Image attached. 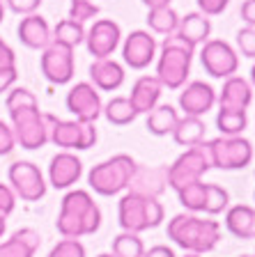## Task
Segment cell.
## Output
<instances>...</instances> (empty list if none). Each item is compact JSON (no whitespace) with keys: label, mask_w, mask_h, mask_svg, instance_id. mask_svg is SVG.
Here are the masks:
<instances>
[{"label":"cell","mask_w":255,"mask_h":257,"mask_svg":"<svg viewBox=\"0 0 255 257\" xmlns=\"http://www.w3.org/2000/svg\"><path fill=\"white\" fill-rule=\"evenodd\" d=\"M143 257H177L175 250L170 246H163V243H159V246H152L149 250H145Z\"/></svg>","instance_id":"cell-45"},{"label":"cell","mask_w":255,"mask_h":257,"mask_svg":"<svg viewBox=\"0 0 255 257\" xmlns=\"http://www.w3.org/2000/svg\"><path fill=\"white\" fill-rule=\"evenodd\" d=\"M55 227L64 239L90 236L101 227V209L88 191H69L60 202Z\"/></svg>","instance_id":"cell-2"},{"label":"cell","mask_w":255,"mask_h":257,"mask_svg":"<svg viewBox=\"0 0 255 257\" xmlns=\"http://www.w3.org/2000/svg\"><path fill=\"white\" fill-rule=\"evenodd\" d=\"M16 209V193L12 191L10 184H0V216L7 218Z\"/></svg>","instance_id":"cell-38"},{"label":"cell","mask_w":255,"mask_h":257,"mask_svg":"<svg viewBox=\"0 0 255 257\" xmlns=\"http://www.w3.org/2000/svg\"><path fill=\"white\" fill-rule=\"evenodd\" d=\"M216 101L221 108H239L246 110L253 101V85L241 76H230L223 80V87L216 94Z\"/></svg>","instance_id":"cell-21"},{"label":"cell","mask_w":255,"mask_h":257,"mask_svg":"<svg viewBox=\"0 0 255 257\" xmlns=\"http://www.w3.org/2000/svg\"><path fill=\"white\" fill-rule=\"evenodd\" d=\"M99 14V7L92 3V0H71L69 5V19L71 21H78V23H85L95 19Z\"/></svg>","instance_id":"cell-35"},{"label":"cell","mask_w":255,"mask_h":257,"mask_svg":"<svg viewBox=\"0 0 255 257\" xmlns=\"http://www.w3.org/2000/svg\"><path fill=\"white\" fill-rule=\"evenodd\" d=\"M12 117L16 145L23 150H39L48 143V112L39 110L37 96L28 87H12L5 99Z\"/></svg>","instance_id":"cell-1"},{"label":"cell","mask_w":255,"mask_h":257,"mask_svg":"<svg viewBox=\"0 0 255 257\" xmlns=\"http://www.w3.org/2000/svg\"><path fill=\"white\" fill-rule=\"evenodd\" d=\"M136 166H138V163L129 154H115V156H111V159L92 166V170L88 172V184H90V188L97 195L113 198L117 193L127 191Z\"/></svg>","instance_id":"cell-6"},{"label":"cell","mask_w":255,"mask_h":257,"mask_svg":"<svg viewBox=\"0 0 255 257\" xmlns=\"http://www.w3.org/2000/svg\"><path fill=\"white\" fill-rule=\"evenodd\" d=\"M19 42L32 51H44L51 44V26L42 14H28L16 28Z\"/></svg>","instance_id":"cell-19"},{"label":"cell","mask_w":255,"mask_h":257,"mask_svg":"<svg viewBox=\"0 0 255 257\" xmlns=\"http://www.w3.org/2000/svg\"><path fill=\"white\" fill-rule=\"evenodd\" d=\"M143 3L149 7V10H154V7H165V5H170L173 0H143Z\"/></svg>","instance_id":"cell-46"},{"label":"cell","mask_w":255,"mask_h":257,"mask_svg":"<svg viewBox=\"0 0 255 257\" xmlns=\"http://www.w3.org/2000/svg\"><path fill=\"white\" fill-rule=\"evenodd\" d=\"M248 126V112L239 108H218L216 112V128L221 136H241Z\"/></svg>","instance_id":"cell-29"},{"label":"cell","mask_w":255,"mask_h":257,"mask_svg":"<svg viewBox=\"0 0 255 257\" xmlns=\"http://www.w3.org/2000/svg\"><path fill=\"white\" fill-rule=\"evenodd\" d=\"M209 168H212L209 166V159L200 145L189 147L184 154H180L173 161V166H168V186L180 191L186 184L200 182L202 175H205Z\"/></svg>","instance_id":"cell-10"},{"label":"cell","mask_w":255,"mask_h":257,"mask_svg":"<svg viewBox=\"0 0 255 257\" xmlns=\"http://www.w3.org/2000/svg\"><path fill=\"white\" fill-rule=\"evenodd\" d=\"M184 257H200V255H193V252H186Z\"/></svg>","instance_id":"cell-51"},{"label":"cell","mask_w":255,"mask_h":257,"mask_svg":"<svg viewBox=\"0 0 255 257\" xmlns=\"http://www.w3.org/2000/svg\"><path fill=\"white\" fill-rule=\"evenodd\" d=\"M239 257H253V255H239Z\"/></svg>","instance_id":"cell-52"},{"label":"cell","mask_w":255,"mask_h":257,"mask_svg":"<svg viewBox=\"0 0 255 257\" xmlns=\"http://www.w3.org/2000/svg\"><path fill=\"white\" fill-rule=\"evenodd\" d=\"M237 48L244 58L255 60V28L246 26L237 32Z\"/></svg>","instance_id":"cell-37"},{"label":"cell","mask_w":255,"mask_h":257,"mask_svg":"<svg viewBox=\"0 0 255 257\" xmlns=\"http://www.w3.org/2000/svg\"><path fill=\"white\" fill-rule=\"evenodd\" d=\"M42 74L48 83L53 85H67L76 74V60H74V48H67L62 44L51 42L42 51Z\"/></svg>","instance_id":"cell-12"},{"label":"cell","mask_w":255,"mask_h":257,"mask_svg":"<svg viewBox=\"0 0 255 257\" xmlns=\"http://www.w3.org/2000/svg\"><path fill=\"white\" fill-rule=\"evenodd\" d=\"M5 5L10 7L14 14H35V12L39 10V5H42V0H5Z\"/></svg>","instance_id":"cell-41"},{"label":"cell","mask_w":255,"mask_h":257,"mask_svg":"<svg viewBox=\"0 0 255 257\" xmlns=\"http://www.w3.org/2000/svg\"><path fill=\"white\" fill-rule=\"evenodd\" d=\"M16 147V138H14V131H12L10 124H5L0 119V156H7L12 154Z\"/></svg>","instance_id":"cell-39"},{"label":"cell","mask_w":255,"mask_h":257,"mask_svg":"<svg viewBox=\"0 0 255 257\" xmlns=\"http://www.w3.org/2000/svg\"><path fill=\"white\" fill-rule=\"evenodd\" d=\"M200 147L209 159V166L218 170H244L253 161V145L244 136H218L202 140Z\"/></svg>","instance_id":"cell-7"},{"label":"cell","mask_w":255,"mask_h":257,"mask_svg":"<svg viewBox=\"0 0 255 257\" xmlns=\"http://www.w3.org/2000/svg\"><path fill=\"white\" fill-rule=\"evenodd\" d=\"M16 78H19V71H16V67H10V69H0V94H3V92H10L12 87L16 85Z\"/></svg>","instance_id":"cell-42"},{"label":"cell","mask_w":255,"mask_h":257,"mask_svg":"<svg viewBox=\"0 0 255 257\" xmlns=\"http://www.w3.org/2000/svg\"><path fill=\"white\" fill-rule=\"evenodd\" d=\"M90 80L92 85L101 92H115L124 83V67L111 58L95 60L90 64Z\"/></svg>","instance_id":"cell-22"},{"label":"cell","mask_w":255,"mask_h":257,"mask_svg":"<svg viewBox=\"0 0 255 257\" xmlns=\"http://www.w3.org/2000/svg\"><path fill=\"white\" fill-rule=\"evenodd\" d=\"M101 115L111 124H115V126H127V124H131L133 119L138 117V112L131 106L129 96H113L111 101L104 106Z\"/></svg>","instance_id":"cell-31"},{"label":"cell","mask_w":255,"mask_h":257,"mask_svg":"<svg viewBox=\"0 0 255 257\" xmlns=\"http://www.w3.org/2000/svg\"><path fill=\"white\" fill-rule=\"evenodd\" d=\"M196 55V46L182 39L177 32L168 35L159 46V60H156V78L168 90H182L186 78L191 74V62Z\"/></svg>","instance_id":"cell-4"},{"label":"cell","mask_w":255,"mask_h":257,"mask_svg":"<svg viewBox=\"0 0 255 257\" xmlns=\"http://www.w3.org/2000/svg\"><path fill=\"white\" fill-rule=\"evenodd\" d=\"M42 246V236L32 227H21L0 243V257H35Z\"/></svg>","instance_id":"cell-23"},{"label":"cell","mask_w":255,"mask_h":257,"mask_svg":"<svg viewBox=\"0 0 255 257\" xmlns=\"http://www.w3.org/2000/svg\"><path fill=\"white\" fill-rule=\"evenodd\" d=\"M225 230L237 239H255V207H250V204L228 207Z\"/></svg>","instance_id":"cell-24"},{"label":"cell","mask_w":255,"mask_h":257,"mask_svg":"<svg viewBox=\"0 0 255 257\" xmlns=\"http://www.w3.org/2000/svg\"><path fill=\"white\" fill-rule=\"evenodd\" d=\"M67 110L74 115L78 122H97V117L104 110L99 90L92 83H76L67 92Z\"/></svg>","instance_id":"cell-13"},{"label":"cell","mask_w":255,"mask_h":257,"mask_svg":"<svg viewBox=\"0 0 255 257\" xmlns=\"http://www.w3.org/2000/svg\"><path fill=\"white\" fill-rule=\"evenodd\" d=\"M3 19H5V3L0 0V23H3Z\"/></svg>","instance_id":"cell-48"},{"label":"cell","mask_w":255,"mask_h":257,"mask_svg":"<svg viewBox=\"0 0 255 257\" xmlns=\"http://www.w3.org/2000/svg\"><path fill=\"white\" fill-rule=\"evenodd\" d=\"M163 94V85H161V80L156 76H140L131 87V94H129V101L131 106L136 108L138 115H147L149 110H154L159 106V99Z\"/></svg>","instance_id":"cell-20"},{"label":"cell","mask_w":255,"mask_h":257,"mask_svg":"<svg viewBox=\"0 0 255 257\" xmlns=\"http://www.w3.org/2000/svg\"><path fill=\"white\" fill-rule=\"evenodd\" d=\"M253 198H255V195H253Z\"/></svg>","instance_id":"cell-53"},{"label":"cell","mask_w":255,"mask_h":257,"mask_svg":"<svg viewBox=\"0 0 255 257\" xmlns=\"http://www.w3.org/2000/svg\"><path fill=\"white\" fill-rule=\"evenodd\" d=\"M122 42V30L113 19H99L92 23V28L85 35V44L90 55H95V60L111 58L115 53V48Z\"/></svg>","instance_id":"cell-14"},{"label":"cell","mask_w":255,"mask_h":257,"mask_svg":"<svg viewBox=\"0 0 255 257\" xmlns=\"http://www.w3.org/2000/svg\"><path fill=\"white\" fill-rule=\"evenodd\" d=\"M239 16H241V21H244L246 26L255 28V0H244V3H241Z\"/></svg>","instance_id":"cell-44"},{"label":"cell","mask_w":255,"mask_h":257,"mask_svg":"<svg viewBox=\"0 0 255 257\" xmlns=\"http://www.w3.org/2000/svg\"><path fill=\"white\" fill-rule=\"evenodd\" d=\"M111 255L113 257H143L145 255V243H143V239H140V234H133V232H120V234L113 239Z\"/></svg>","instance_id":"cell-32"},{"label":"cell","mask_w":255,"mask_h":257,"mask_svg":"<svg viewBox=\"0 0 255 257\" xmlns=\"http://www.w3.org/2000/svg\"><path fill=\"white\" fill-rule=\"evenodd\" d=\"M83 175V161L71 152H58L48 163V184L58 191L71 188Z\"/></svg>","instance_id":"cell-18"},{"label":"cell","mask_w":255,"mask_h":257,"mask_svg":"<svg viewBox=\"0 0 255 257\" xmlns=\"http://www.w3.org/2000/svg\"><path fill=\"white\" fill-rule=\"evenodd\" d=\"M7 179L16 198H21L23 202H39L46 195L44 175L32 161H14L7 170Z\"/></svg>","instance_id":"cell-9"},{"label":"cell","mask_w":255,"mask_h":257,"mask_svg":"<svg viewBox=\"0 0 255 257\" xmlns=\"http://www.w3.org/2000/svg\"><path fill=\"white\" fill-rule=\"evenodd\" d=\"M168 188V166H136L127 191L140 198L159 200Z\"/></svg>","instance_id":"cell-15"},{"label":"cell","mask_w":255,"mask_h":257,"mask_svg":"<svg viewBox=\"0 0 255 257\" xmlns=\"http://www.w3.org/2000/svg\"><path fill=\"white\" fill-rule=\"evenodd\" d=\"M221 225L218 220L200 218L196 214H177L168 220V239L180 246L184 252L205 255L212 252L221 241Z\"/></svg>","instance_id":"cell-3"},{"label":"cell","mask_w":255,"mask_h":257,"mask_svg":"<svg viewBox=\"0 0 255 257\" xmlns=\"http://www.w3.org/2000/svg\"><path fill=\"white\" fill-rule=\"evenodd\" d=\"M248 83L255 87V64H253V67H250V80H248Z\"/></svg>","instance_id":"cell-49"},{"label":"cell","mask_w":255,"mask_h":257,"mask_svg":"<svg viewBox=\"0 0 255 257\" xmlns=\"http://www.w3.org/2000/svg\"><path fill=\"white\" fill-rule=\"evenodd\" d=\"M205 131H207V126H205V122H202V117H191V115H184V117H180V122H177L175 131H173V138H175L177 145H182V147H196V145H200L202 140H205Z\"/></svg>","instance_id":"cell-27"},{"label":"cell","mask_w":255,"mask_h":257,"mask_svg":"<svg viewBox=\"0 0 255 257\" xmlns=\"http://www.w3.org/2000/svg\"><path fill=\"white\" fill-rule=\"evenodd\" d=\"M177 122H180V112H177L175 106H170V103H159L154 110L147 112V131L152 136H168L175 131Z\"/></svg>","instance_id":"cell-26"},{"label":"cell","mask_w":255,"mask_h":257,"mask_svg":"<svg viewBox=\"0 0 255 257\" xmlns=\"http://www.w3.org/2000/svg\"><path fill=\"white\" fill-rule=\"evenodd\" d=\"M163 218L165 209L154 198H140V195L127 193L117 202V223H120L122 232L140 234V232L154 230L163 223Z\"/></svg>","instance_id":"cell-5"},{"label":"cell","mask_w":255,"mask_h":257,"mask_svg":"<svg viewBox=\"0 0 255 257\" xmlns=\"http://www.w3.org/2000/svg\"><path fill=\"white\" fill-rule=\"evenodd\" d=\"M48 140L62 152H83L95 147L97 126L95 122H78V119H58L48 115Z\"/></svg>","instance_id":"cell-8"},{"label":"cell","mask_w":255,"mask_h":257,"mask_svg":"<svg viewBox=\"0 0 255 257\" xmlns=\"http://www.w3.org/2000/svg\"><path fill=\"white\" fill-rule=\"evenodd\" d=\"M10 67H16V55L10 48V44H5L0 37V69H10Z\"/></svg>","instance_id":"cell-43"},{"label":"cell","mask_w":255,"mask_h":257,"mask_svg":"<svg viewBox=\"0 0 255 257\" xmlns=\"http://www.w3.org/2000/svg\"><path fill=\"white\" fill-rule=\"evenodd\" d=\"M214 103H216V90L205 80H193L180 92V108L184 110V115H191V117L207 115Z\"/></svg>","instance_id":"cell-17"},{"label":"cell","mask_w":255,"mask_h":257,"mask_svg":"<svg viewBox=\"0 0 255 257\" xmlns=\"http://www.w3.org/2000/svg\"><path fill=\"white\" fill-rule=\"evenodd\" d=\"M97 257H113L111 252H101V255H97Z\"/></svg>","instance_id":"cell-50"},{"label":"cell","mask_w":255,"mask_h":257,"mask_svg":"<svg viewBox=\"0 0 255 257\" xmlns=\"http://www.w3.org/2000/svg\"><path fill=\"white\" fill-rule=\"evenodd\" d=\"M85 35H88V30H85L83 23L71 21V19H62V21H58V26L51 30V42L62 44V46H67V48H76L78 44L85 42Z\"/></svg>","instance_id":"cell-28"},{"label":"cell","mask_w":255,"mask_h":257,"mask_svg":"<svg viewBox=\"0 0 255 257\" xmlns=\"http://www.w3.org/2000/svg\"><path fill=\"white\" fill-rule=\"evenodd\" d=\"M147 26L152 32H156V35H173V32H177V28H180V14H177L175 10L170 5L165 7H154V10L147 12Z\"/></svg>","instance_id":"cell-30"},{"label":"cell","mask_w":255,"mask_h":257,"mask_svg":"<svg viewBox=\"0 0 255 257\" xmlns=\"http://www.w3.org/2000/svg\"><path fill=\"white\" fill-rule=\"evenodd\" d=\"M48 257H85V246L78 239H62L51 248Z\"/></svg>","instance_id":"cell-36"},{"label":"cell","mask_w":255,"mask_h":257,"mask_svg":"<svg viewBox=\"0 0 255 257\" xmlns=\"http://www.w3.org/2000/svg\"><path fill=\"white\" fill-rule=\"evenodd\" d=\"M196 3H198L200 14H205V16L223 14V12L228 10V5H230V0H196Z\"/></svg>","instance_id":"cell-40"},{"label":"cell","mask_w":255,"mask_h":257,"mask_svg":"<svg viewBox=\"0 0 255 257\" xmlns=\"http://www.w3.org/2000/svg\"><path fill=\"white\" fill-rule=\"evenodd\" d=\"M177 35L182 39H186L189 44H193V46L205 44L212 35V21H209V16L200 14V12H189L186 16H180Z\"/></svg>","instance_id":"cell-25"},{"label":"cell","mask_w":255,"mask_h":257,"mask_svg":"<svg viewBox=\"0 0 255 257\" xmlns=\"http://www.w3.org/2000/svg\"><path fill=\"white\" fill-rule=\"evenodd\" d=\"M5 230H7V218H3V216H0V239H3Z\"/></svg>","instance_id":"cell-47"},{"label":"cell","mask_w":255,"mask_h":257,"mask_svg":"<svg viewBox=\"0 0 255 257\" xmlns=\"http://www.w3.org/2000/svg\"><path fill=\"white\" fill-rule=\"evenodd\" d=\"M205 193H207V184L202 182H193L186 184L177 191V198H180V204L191 211V214H198V211H205Z\"/></svg>","instance_id":"cell-33"},{"label":"cell","mask_w":255,"mask_h":257,"mask_svg":"<svg viewBox=\"0 0 255 257\" xmlns=\"http://www.w3.org/2000/svg\"><path fill=\"white\" fill-rule=\"evenodd\" d=\"M230 207V193L218 184H207V193H205V214L218 216L228 211Z\"/></svg>","instance_id":"cell-34"},{"label":"cell","mask_w":255,"mask_h":257,"mask_svg":"<svg viewBox=\"0 0 255 257\" xmlns=\"http://www.w3.org/2000/svg\"><path fill=\"white\" fill-rule=\"evenodd\" d=\"M156 39L147 30H133L122 44V60L131 69H145L156 58Z\"/></svg>","instance_id":"cell-16"},{"label":"cell","mask_w":255,"mask_h":257,"mask_svg":"<svg viewBox=\"0 0 255 257\" xmlns=\"http://www.w3.org/2000/svg\"><path fill=\"white\" fill-rule=\"evenodd\" d=\"M202 69L212 78H230L239 69V55L223 39H207L200 48Z\"/></svg>","instance_id":"cell-11"}]
</instances>
